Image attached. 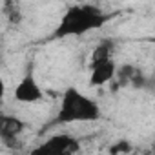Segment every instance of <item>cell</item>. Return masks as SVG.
Instances as JSON below:
<instances>
[{"label": "cell", "mask_w": 155, "mask_h": 155, "mask_svg": "<svg viewBox=\"0 0 155 155\" xmlns=\"http://www.w3.org/2000/svg\"><path fill=\"white\" fill-rule=\"evenodd\" d=\"M110 20V15L101 11L91 4H75L69 6L60 17L51 38H68V37H82L95 29H101Z\"/></svg>", "instance_id": "1"}, {"label": "cell", "mask_w": 155, "mask_h": 155, "mask_svg": "<svg viewBox=\"0 0 155 155\" xmlns=\"http://www.w3.org/2000/svg\"><path fill=\"white\" fill-rule=\"evenodd\" d=\"M101 119V106L77 88H68L62 93L55 124L73 122H95Z\"/></svg>", "instance_id": "2"}, {"label": "cell", "mask_w": 155, "mask_h": 155, "mask_svg": "<svg viewBox=\"0 0 155 155\" xmlns=\"http://www.w3.org/2000/svg\"><path fill=\"white\" fill-rule=\"evenodd\" d=\"M81 150L79 140L73 139L68 133H57L51 135L44 144H40L33 153H51V155H69V153H77Z\"/></svg>", "instance_id": "3"}, {"label": "cell", "mask_w": 155, "mask_h": 155, "mask_svg": "<svg viewBox=\"0 0 155 155\" xmlns=\"http://www.w3.org/2000/svg\"><path fill=\"white\" fill-rule=\"evenodd\" d=\"M13 97L20 104H35L44 99V91H42L40 84L37 82V79L29 73V75L22 77V81L15 86Z\"/></svg>", "instance_id": "4"}, {"label": "cell", "mask_w": 155, "mask_h": 155, "mask_svg": "<svg viewBox=\"0 0 155 155\" xmlns=\"http://www.w3.org/2000/svg\"><path fill=\"white\" fill-rule=\"evenodd\" d=\"M90 68H91V71H90V86H102V84L110 82L117 73V66H115L113 57L93 60Z\"/></svg>", "instance_id": "5"}, {"label": "cell", "mask_w": 155, "mask_h": 155, "mask_svg": "<svg viewBox=\"0 0 155 155\" xmlns=\"http://www.w3.org/2000/svg\"><path fill=\"white\" fill-rule=\"evenodd\" d=\"M24 130V122L17 117H9V115H4L2 120H0V137L2 140L9 142L13 139H17Z\"/></svg>", "instance_id": "6"}, {"label": "cell", "mask_w": 155, "mask_h": 155, "mask_svg": "<svg viewBox=\"0 0 155 155\" xmlns=\"http://www.w3.org/2000/svg\"><path fill=\"white\" fill-rule=\"evenodd\" d=\"M130 151H131V144L128 140H119L110 148V153H130Z\"/></svg>", "instance_id": "7"}, {"label": "cell", "mask_w": 155, "mask_h": 155, "mask_svg": "<svg viewBox=\"0 0 155 155\" xmlns=\"http://www.w3.org/2000/svg\"><path fill=\"white\" fill-rule=\"evenodd\" d=\"M148 42H153V44H155V37H150V38H148Z\"/></svg>", "instance_id": "8"}]
</instances>
